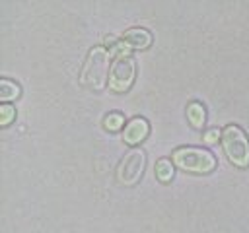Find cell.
Wrapping results in <instances>:
<instances>
[{"label":"cell","instance_id":"6da1fadb","mask_svg":"<svg viewBox=\"0 0 249 233\" xmlns=\"http://www.w3.org/2000/svg\"><path fill=\"white\" fill-rule=\"evenodd\" d=\"M111 50L105 47H91L84 66L80 70V82L82 85L101 91L109 83V72H111Z\"/></svg>","mask_w":249,"mask_h":233},{"label":"cell","instance_id":"9c48e42d","mask_svg":"<svg viewBox=\"0 0 249 233\" xmlns=\"http://www.w3.org/2000/svg\"><path fill=\"white\" fill-rule=\"evenodd\" d=\"M187 118H189V122H191L195 128H202V124H204V120H206L204 105L198 103V101L189 103V107H187Z\"/></svg>","mask_w":249,"mask_h":233},{"label":"cell","instance_id":"8992f818","mask_svg":"<svg viewBox=\"0 0 249 233\" xmlns=\"http://www.w3.org/2000/svg\"><path fill=\"white\" fill-rule=\"evenodd\" d=\"M150 134V124L144 116H134L126 122V126L123 128V142L136 148L140 146Z\"/></svg>","mask_w":249,"mask_h":233},{"label":"cell","instance_id":"5bb4252c","mask_svg":"<svg viewBox=\"0 0 249 233\" xmlns=\"http://www.w3.org/2000/svg\"><path fill=\"white\" fill-rule=\"evenodd\" d=\"M107 41L115 43V39H113V37H107ZM121 47H123V45H113V47H111V50H113V49H121Z\"/></svg>","mask_w":249,"mask_h":233},{"label":"cell","instance_id":"30bf717a","mask_svg":"<svg viewBox=\"0 0 249 233\" xmlns=\"http://www.w3.org/2000/svg\"><path fill=\"white\" fill-rule=\"evenodd\" d=\"M154 171H156V177H158L161 183H169V181L173 179V175H175V167H173V161H171V159H167V157H161V159H158V161H156V167H154Z\"/></svg>","mask_w":249,"mask_h":233},{"label":"cell","instance_id":"52a82bcc","mask_svg":"<svg viewBox=\"0 0 249 233\" xmlns=\"http://www.w3.org/2000/svg\"><path fill=\"white\" fill-rule=\"evenodd\" d=\"M152 33L144 27H130L124 31L123 35V43L128 47V49H136V50H144L152 45Z\"/></svg>","mask_w":249,"mask_h":233},{"label":"cell","instance_id":"3957f363","mask_svg":"<svg viewBox=\"0 0 249 233\" xmlns=\"http://www.w3.org/2000/svg\"><path fill=\"white\" fill-rule=\"evenodd\" d=\"M222 148L228 157V161L239 169H245L249 165V138L237 124H228L222 130Z\"/></svg>","mask_w":249,"mask_h":233},{"label":"cell","instance_id":"7a4b0ae2","mask_svg":"<svg viewBox=\"0 0 249 233\" xmlns=\"http://www.w3.org/2000/svg\"><path fill=\"white\" fill-rule=\"evenodd\" d=\"M171 161L179 169L196 173V175H206V173L214 171V167H216L214 153L204 148H195V146H183V148L173 150Z\"/></svg>","mask_w":249,"mask_h":233},{"label":"cell","instance_id":"7c38bea8","mask_svg":"<svg viewBox=\"0 0 249 233\" xmlns=\"http://www.w3.org/2000/svg\"><path fill=\"white\" fill-rule=\"evenodd\" d=\"M14 118H16V107H12L10 103H2L0 105V124L8 126V124H12Z\"/></svg>","mask_w":249,"mask_h":233},{"label":"cell","instance_id":"4fadbf2b","mask_svg":"<svg viewBox=\"0 0 249 233\" xmlns=\"http://www.w3.org/2000/svg\"><path fill=\"white\" fill-rule=\"evenodd\" d=\"M218 138H222V132H220V130H216V128H212V130H208V132L204 134V142H208V144L218 142Z\"/></svg>","mask_w":249,"mask_h":233},{"label":"cell","instance_id":"ba28073f","mask_svg":"<svg viewBox=\"0 0 249 233\" xmlns=\"http://www.w3.org/2000/svg\"><path fill=\"white\" fill-rule=\"evenodd\" d=\"M21 95V87L18 82L10 80V78H2L0 80V99L4 103H10L14 99H18Z\"/></svg>","mask_w":249,"mask_h":233},{"label":"cell","instance_id":"8fae6325","mask_svg":"<svg viewBox=\"0 0 249 233\" xmlns=\"http://www.w3.org/2000/svg\"><path fill=\"white\" fill-rule=\"evenodd\" d=\"M103 126H105V130H109V132H117V130H121L123 126H126V124H124V116H123L121 113H109V115L103 118Z\"/></svg>","mask_w":249,"mask_h":233},{"label":"cell","instance_id":"5b68a950","mask_svg":"<svg viewBox=\"0 0 249 233\" xmlns=\"http://www.w3.org/2000/svg\"><path fill=\"white\" fill-rule=\"evenodd\" d=\"M134 78H136V60L126 52H119L111 64L109 87L115 93H124L134 83Z\"/></svg>","mask_w":249,"mask_h":233},{"label":"cell","instance_id":"277c9868","mask_svg":"<svg viewBox=\"0 0 249 233\" xmlns=\"http://www.w3.org/2000/svg\"><path fill=\"white\" fill-rule=\"evenodd\" d=\"M144 169H146V153L140 148H132L124 153V157L117 165L115 171L117 183L123 186H134L142 179Z\"/></svg>","mask_w":249,"mask_h":233}]
</instances>
